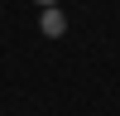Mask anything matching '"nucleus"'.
Here are the masks:
<instances>
[{
	"label": "nucleus",
	"mask_w": 120,
	"mask_h": 116,
	"mask_svg": "<svg viewBox=\"0 0 120 116\" xmlns=\"http://www.w3.org/2000/svg\"><path fill=\"white\" fill-rule=\"evenodd\" d=\"M38 29H43L48 39H63V34H67V19H63V10H58V5H53V10H43V19H38Z\"/></svg>",
	"instance_id": "f257e3e1"
},
{
	"label": "nucleus",
	"mask_w": 120,
	"mask_h": 116,
	"mask_svg": "<svg viewBox=\"0 0 120 116\" xmlns=\"http://www.w3.org/2000/svg\"><path fill=\"white\" fill-rule=\"evenodd\" d=\"M34 5H43V10H53V5H58V0H34Z\"/></svg>",
	"instance_id": "f03ea898"
}]
</instances>
